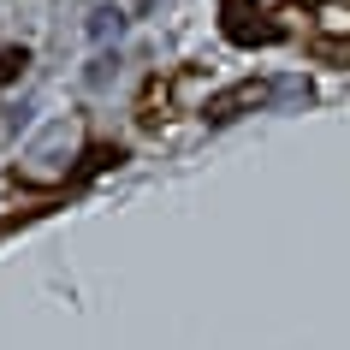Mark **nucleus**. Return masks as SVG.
<instances>
[{"label":"nucleus","mask_w":350,"mask_h":350,"mask_svg":"<svg viewBox=\"0 0 350 350\" xmlns=\"http://www.w3.org/2000/svg\"><path fill=\"white\" fill-rule=\"evenodd\" d=\"M119 30H125V18H119V12H113V6H95V12H90V36H95V42H107V36H119Z\"/></svg>","instance_id":"nucleus-2"},{"label":"nucleus","mask_w":350,"mask_h":350,"mask_svg":"<svg viewBox=\"0 0 350 350\" xmlns=\"http://www.w3.org/2000/svg\"><path fill=\"white\" fill-rule=\"evenodd\" d=\"M267 95H273V83H261V77H243V83H232V90H220L214 101H208V107H202V119H208V125H232L238 113L261 107Z\"/></svg>","instance_id":"nucleus-1"},{"label":"nucleus","mask_w":350,"mask_h":350,"mask_svg":"<svg viewBox=\"0 0 350 350\" xmlns=\"http://www.w3.org/2000/svg\"><path fill=\"white\" fill-rule=\"evenodd\" d=\"M0 131H6V107H0Z\"/></svg>","instance_id":"nucleus-4"},{"label":"nucleus","mask_w":350,"mask_h":350,"mask_svg":"<svg viewBox=\"0 0 350 350\" xmlns=\"http://www.w3.org/2000/svg\"><path fill=\"white\" fill-rule=\"evenodd\" d=\"M24 66H30V54H24V48H0V83H18Z\"/></svg>","instance_id":"nucleus-3"}]
</instances>
